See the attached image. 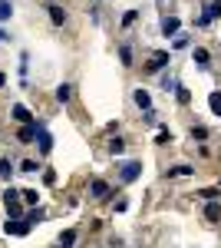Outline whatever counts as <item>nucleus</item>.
<instances>
[{
    "mask_svg": "<svg viewBox=\"0 0 221 248\" xmlns=\"http://www.w3.org/2000/svg\"><path fill=\"white\" fill-rule=\"evenodd\" d=\"M37 146H40V155H50L53 153V136L46 133V126L40 123V129H37Z\"/></svg>",
    "mask_w": 221,
    "mask_h": 248,
    "instance_id": "1",
    "label": "nucleus"
},
{
    "mask_svg": "<svg viewBox=\"0 0 221 248\" xmlns=\"http://www.w3.org/2000/svg\"><path fill=\"white\" fill-rule=\"evenodd\" d=\"M10 119H14V123H23V126H30V123H37V119L30 116V109H27L23 103H17V106H10Z\"/></svg>",
    "mask_w": 221,
    "mask_h": 248,
    "instance_id": "2",
    "label": "nucleus"
},
{
    "mask_svg": "<svg viewBox=\"0 0 221 248\" xmlns=\"http://www.w3.org/2000/svg\"><path fill=\"white\" fill-rule=\"evenodd\" d=\"M139 175H142V162H126V166L119 169V179H122V182H135Z\"/></svg>",
    "mask_w": 221,
    "mask_h": 248,
    "instance_id": "3",
    "label": "nucleus"
},
{
    "mask_svg": "<svg viewBox=\"0 0 221 248\" xmlns=\"http://www.w3.org/2000/svg\"><path fill=\"white\" fill-rule=\"evenodd\" d=\"M3 232H7V235H27V232H30V225H27L23 218H10V215H7V222H3Z\"/></svg>",
    "mask_w": 221,
    "mask_h": 248,
    "instance_id": "4",
    "label": "nucleus"
},
{
    "mask_svg": "<svg viewBox=\"0 0 221 248\" xmlns=\"http://www.w3.org/2000/svg\"><path fill=\"white\" fill-rule=\"evenodd\" d=\"M37 129H40V123H30V126H23L17 133V142L20 146H30V142H37Z\"/></svg>",
    "mask_w": 221,
    "mask_h": 248,
    "instance_id": "5",
    "label": "nucleus"
},
{
    "mask_svg": "<svg viewBox=\"0 0 221 248\" xmlns=\"http://www.w3.org/2000/svg\"><path fill=\"white\" fill-rule=\"evenodd\" d=\"M218 14H221V0H211V3L205 7V14L198 17V27H208V23H211V20L218 17Z\"/></svg>",
    "mask_w": 221,
    "mask_h": 248,
    "instance_id": "6",
    "label": "nucleus"
},
{
    "mask_svg": "<svg viewBox=\"0 0 221 248\" xmlns=\"http://www.w3.org/2000/svg\"><path fill=\"white\" fill-rule=\"evenodd\" d=\"M109 182H103V179H92L89 182V195L92 199H109Z\"/></svg>",
    "mask_w": 221,
    "mask_h": 248,
    "instance_id": "7",
    "label": "nucleus"
},
{
    "mask_svg": "<svg viewBox=\"0 0 221 248\" xmlns=\"http://www.w3.org/2000/svg\"><path fill=\"white\" fill-rule=\"evenodd\" d=\"M168 66V53H152V60H148V73H162V70H165Z\"/></svg>",
    "mask_w": 221,
    "mask_h": 248,
    "instance_id": "8",
    "label": "nucleus"
},
{
    "mask_svg": "<svg viewBox=\"0 0 221 248\" xmlns=\"http://www.w3.org/2000/svg\"><path fill=\"white\" fill-rule=\"evenodd\" d=\"M178 17H162V37H178Z\"/></svg>",
    "mask_w": 221,
    "mask_h": 248,
    "instance_id": "9",
    "label": "nucleus"
},
{
    "mask_svg": "<svg viewBox=\"0 0 221 248\" xmlns=\"http://www.w3.org/2000/svg\"><path fill=\"white\" fill-rule=\"evenodd\" d=\"M132 99H135V106H139V109H146V113L152 109V96H148V90H142V86L132 93Z\"/></svg>",
    "mask_w": 221,
    "mask_h": 248,
    "instance_id": "10",
    "label": "nucleus"
},
{
    "mask_svg": "<svg viewBox=\"0 0 221 248\" xmlns=\"http://www.w3.org/2000/svg\"><path fill=\"white\" fill-rule=\"evenodd\" d=\"M46 10H50V20H53V27H63V23H66V10H63L59 3H50Z\"/></svg>",
    "mask_w": 221,
    "mask_h": 248,
    "instance_id": "11",
    "label": "nucleus"
},
{
    "mask_svg": "<svg viewBox=\"0 0 221 248\" xmlns=\"http://www.w3.org/2000/svg\"><path fill=\"white\" fill-rule=\"evenodd\" d=\"M70 99H73V86H70V83H59V86H56V103L66 106Z\"/></svg>",
    "mask_w": 221,
    "mask_h": 248,
    "instance_id": "12",
    "label": "nucleus"
},
{
    "mask_svg": "<svg viewBox=\"0 0 221 248\" xmlns=\"http://www.w3.org/2000/svg\"><path fill=\"white\" fill-rule=\"evenodd\" d=\"M106 149H109V155H122L126 153V139L122 136H112L109 142H106Z\"/></svg>",
    "mask_w": 221,
    "mask_h": 248,
    "instance_id": "13",
    "label": "nucleus"
},
{
    "mask_svg": "<svg viewBox=\"0 0 221 248\" xmlns=\"http://www.w3.org/2000/svg\"><path fill=\"white\" fill-rule=\"evenodd\" d=\"M43 218H46V212H43V209H30V212H27V215H23V222H27L30 229H33V225H40Z\"/></svg>",
    "mask_w": 221,
    "mask_h": 248,
    "instance_id": "14",
    "label": "nucleus"
},
{
    "mask_svg": "<svg viewBox=\"0 0 221 248\" xmlns=\"http://www.w3.org/2000/svg\"><path fill=\"white\" fill-rule=\"evenodd\" d=\"M119 60H122V66H135V53H132L129 43H122V46H119Z\"/></svg>",
    "mask_w": 221,
    "mask_h": 248,
    "instance_id": "15",
    "label": "nucleus"
},
{
    "mask_svg": "<svg viewBox=\"0 0 221 248\" xmlns=\"http://www.w3.org/2000/svg\"><path fill=\"white\" fill-rule=\"evenodd\" d=\"M208 109L215 116H221V90H211V93H208Z\"/></svg>",
    "mask_w": 221,
    "mask_h": 248,
    "instance_id": "16",
    "label": "nucleus"
},
{
    "mask_svg": "<svg viewBox=\"0 0 221 248\" xmlns=\"http://www.w3.org/2000/svg\"><path fill=\"white\" fill-rule=\"evenodd\" d=\"M205 218H208V222H218L221 218V202H208V205H205Z\"/></svg>",
    "mask_w": 221,
    "mask_h": 248,
    "instance_id": "17",
    "label": "nucleus"
},
{
    "mask_svg": "<svg viewBox=\"0 0 221 248\" xmlns=\"http://www.w3.org/2000/svg\"><path fill=\"white\" fill-rule=\"evenodd\" d=\"M59 245L63 248H73L76 245V229H66L63 235H59Z\"/></svg>",
    "mask_w": 221,
    "mask_h": 248,
    "instance_id": "18",
    "label": "nucleus"
},
{
    "mask_svg": "<svg viewBox=\"0 0 221 248\" xmlns=\"http://www.w3.org/2000/svg\"><path fill=\"white\" fill-rule=\"evenodd\" d=\"M10 175H14V162L3 155V159H0V179H10Z\"/></svg>",
    "mask_w": 221,
    "mask_h": 248,
    "instance_id": "19",
    "label": "nucleus"
},
{
    "mask_svg": "<svg viewBox=\"0 0 221 248\" xmlns=\"http://www.w3.org/2000/svg\"><path fill=\"white\" fill-rule=\"evenodd\" d=\"M20 199H23V205H37L40 195H37V189H23V192H20Z\"/></svg>",
    "mask_w": 221,
    "mask_h": 248,
    "instance_id": "20",
    "label": "nucleus"
},
{
    "mask_svg": "<svg viewBox=\"0 0 221 248\" xmlns=\"http://www.w3.org/2000/svg\"><path fill=\"white\" fill-rule=\"evenodd\" d=\"M192 172H195L192 166H175V169L165 172V179H175V175H192Z\"/></svg>",
    "mask_w": 221,
    "mask_h": 248,
    "instance_id": "21",
    "label": "nucleus"
},
{
    "mask_svg": "<svg viewBox=\"0 0 221 248\" xmlns=\"http://www.w3.org/2000/svg\"><path fill=\"white\" fill-rule=\"evenodd\" d=\"M208 60H211V57H208V50H202V46H195V63H198L202 70L208 66Z\"/></svg>",
    "mask_w": 221,
    "mask_h": 248,
    "instance_id": "22",
    "label": "nucleus"
},
{
    "mask_svg": "<svg viewBox=\"0 0 221 248\" xmlns=\"http://www.w3.org/2000/svg\"><path fill=\"white\" fill-rule=\"evenodd\" d=\"M155 142H159V146H168V142H172V129H165V126H162V129H159V136H155Z\"/></svg>",
    "mask_w": 221,
    "mask_h": 248,
    "instance_id": "23",
    "label": "nucleus"
},
{
    "mask_svg": "<svg viewBox=\"0 0 221 248\" xmlns=\"http://www.w3.org/2000/svg\"><path fill=\"white\" fill-rule=\"evenodd\" d=\"M10 14H14V3L10 0H0V20H10Z\"/></svg>",
    "mask_w": 221,
    "mask_h": 248,
    "instance_id": "24",
    "label": "nucleus"
},
{
    "mask_svg": "<svg viewBox=\"0 0 221 248\" xmlns=\"http://www.w3.org/2000/svg\"><path fill=\"white\" fill-rule=\"evenodd\" d=\"M198 195H202L205 202H218V195H221V189H202V192H198Z\"/></svg>",
    "mask_w": 221,
    "mask_h": 248,
    "instance_id": "25",
    "label": "nucleus"
},
{
    "mask_svg": "<svg viewBox=\"0 0 221 248\" xmlns=\"http://www.w3.org/2000/svg\"><path fill=\"white\" fill-rule=\"evenodd\" d=\"M175 96H178V103H182V106H188V103H192V93L185 90L182 83H178V90H175Z\"/></svg>",
    "mask_w": 221,
    "mask_h": 248,
    "instance_id": "26",
    "label": "nucleus"
},
{
    "mask_svg": "<svg viewBox=\"0 0 221 248\" xmlns=\"http://www.w3.org/2000/svg\"><path fill=\"white\" fill-rule=\"evenodd\" d=\"M37 169H40L37 159H23V162H20V172H37Z\"/></svg>",
    "mask_w": 221,
    "mask_h": 248,
    "instance_id": "27",
    "label": "nucleus"
},
{
    "mask_svg": "<svg viewBox=\"0 0 221 248\" xmlns=\"http://www.w3.org/2000/svg\"><path fill=\"white\" fill-rule=\"evenodd\" d=\"M162 90H165V93H175V90H178V79H172V77H162Z\"/></svg>",
    "mask_w": 221,
    "mask_h": 248,
    "instance_id": "28",
    "label": "nucleus"
},
{
    "mask_svg": "<svg viewBox=\"0 0 221 248\" xmlns=\"http://www.w3.org/2000/svg\"><path fill=\"white\" fill-rule=\"evenodd\" d=\"M3 202H7V205H10V202H20V189H14V186H10V189L3 192Z\"/></svg>",
    "mask_w": 221,
    "mask_h": 248,
    "instance_id": "29",
    "label": "nucleus"
},
{
    "mask_svg": "<svg viewBox=\"0 0 221 248\" xmlns=\"http://www.w3.org/2000/svg\"><path fill=\"white\" fill-rule=\"evenodd\" d=\"M135 17H139V10H126V17H122V27H132V23H135Z\"/></svg>",
    "mask_w": 221,
    "mask_h": 248,
    "instance_id": "30",
    "label": "nucleus"
},
{
    "mask_svg": "<svg viewBox=\"0 0 221 248\" xmlns=\"http://www.w3.org/2000/svg\"><path fill=\"white\" fill-rule=\"evenodd\" d=\"M192 139H208V129L205 126H192Z\"/></svg>",
    "mask_w": 221,
    "mask_h": 248,
    "instance_id": "31",
    "label": "nucleus"
},
{
    "mask_svg": "<svg viewBox=\"0 0 221 248\" xmlns=\"http://www.w3.org/2000/svg\"><path fill=\"white\" fill-rule=\"evenodd\" d=\"M43 182H46V186H56V172L46 169V172H43Z\"/></svg>",
    "mask_w": 221,
    "mask_h": 248,
    "instance_id": "32",
    "label": "nucleus"
},
{
    "mask_svg": "<svg viewBox=\"0 0 221 248\" xmlns=\"http://www.w3.org/2000/svg\"><path fill=\"white\" fill-rule=\"evenodd\" d=\"M175 46H178V50H182V46H188V33H178V37H175Z\"/></svg>",
    "mask_w": 221,
    "mask_h": 248,
    "instance_id": "33",
    "label": "nucleus"
},
{
    "mask_svg": "<svg viewBox=\"0 0 221 248\" xmlns=\"http://www.w3.org/2000/svg\"><path fill=\"white\" fill-rule=\"evenodd\" d=\"M146 123H148V126H155V123H159V116H155V109H148V113H146Z\"/></svg>",
    "mask_w": 221,
    "mask_h": 248,
    "instance_id": "34",
    "label": "nucleus"
},
{
    "mask_svg": "<svg viewBox=\"0 0 221 248\" xmlns=\"http://www.w3.org/2000/svg\"><path fill=\"white\" fill-rule=\"evenodd\" d=\"M3 86H7V73H0V90H3Z\"/></svg>",
    "mask_w": 221,
    "mask_h": 248,
    "instance_id": "35",
    "label": "nucleus"
},
{
    "mask_svg": "<svg viewBox=\"0 0 221 248\" xmlns=\"http://www.w3.org/2000/svg\"><path fill=\"white\" fill-rule=\"evenodd\" d=\"M3 40H7V33H3V30H0V43H3Z\"/></svg>",
    "mask_w": 221,
    "mask_h": 248,
    "instance_id": "36",
    "label": "nucleus"
},
{
    "mask_svg": "<svg viewBox=\"0 0 221 248\" xmlns=\"http://www.w3.org/2000/svg\"><path fill=\"white\" fill-rule=\"evenodd\" d=\"M56 248H63V245H56Z\"/></svg>",
    "mask_w": 221,
    "mask_h": 248,
    "instance_id": "37",
    "label": "nucleus"
},
{
    "mask_svg": "<svg viewBox=\"0 0 221 248\" xmlns=\"http://www.w3.org/2000/svg\"><path fill=\"white\" fill-rule=\"evenodd\" d=\"M159 3H162V0H159Z\"/></svg>",
    "mask_w": 221,
    "mask_h": 248,
    "instance_id": "38",
    "label": "nucleus"
}]
</instances>
